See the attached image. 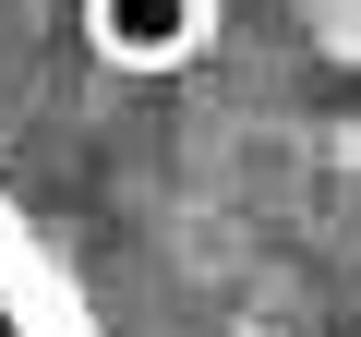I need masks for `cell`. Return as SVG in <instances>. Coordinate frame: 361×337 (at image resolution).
<instances>
[{
  "label": "cell",
  "instance_id": "2",
  "mask_svg": "<svg viewBox=\"0 0 361 337\" xmlns=\"http://www.w3.org/2000/svg\"><path fill=\"white\" fill-rule=\"evenodd\" d=\"M85 37L121 73H180V61L217 37V0H85Z\"/></svg>",
  "mask_w": 361,
  "mask_h": 337
},
{
  "label": "cell",
  "instance_id": "1",
  "mask_svg": "<svg viewBox=\"0 0 361 337\" xmlns=\"http://www.w3.org/2000/svg\"><path fill=\"white\" fill-rule=\"evenodd\" d=\"M0 337H109L85 313V289L61 277V253L37 241V217L0 193Z\"/></svg>",
  "mask_w": 361,
  "mask_h": 337
}]
</instances>
